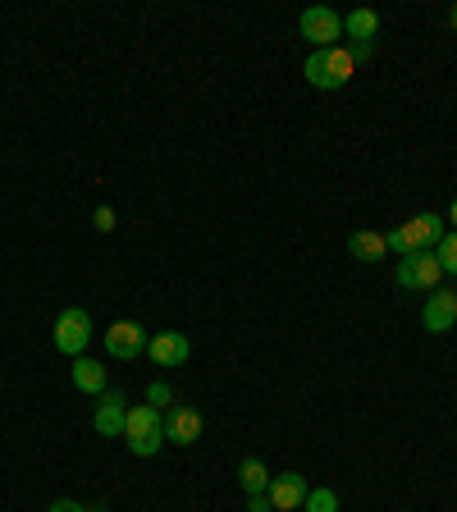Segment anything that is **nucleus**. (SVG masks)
I'll use <instances>...</instances> for the list:
<instances>
[{
	"instance_id": "nucleus-1",
	"label": "nucleus",
	"mask_w": 457,
	"mask_h": 512,
	"mask_svg": "<svg viewBox=\"0 0 457 512\" xmlns=\"http://www.w3.org/2000/svg\"><path fill=\"white\" fill-rule=\"evenodd\" d=\"M444 234H448L444 215L421 211V215H412V220H407L403 229H389V234H384V243H389V252L412 256V252H435L439 238H444Z\"/></svg>"
},
{
	"instance_id": "nucleus-2",
	"label": "nucleus",
	"mask_w": 457,
	"mask_h": 512,
	"mask_svg": "<svg viewBox=\"0 0 457 512\" xmlns=\"http://www.w3.org/2000/svg\"><path fill=\"white\" fill-rule=\"evenodd\" d=\"M124 439L133 458H156L160 444H165V416L151 403H133L124 416Z\"/></svg>"
},
{
	"instance_id": "nucleus-3",
	"label": "nucleus",
	"mask_w": 457,
	"mask_h": 512,
	"mask_svg": "<svg viewBox=\"0 0 457 512\" xmlns=\"http://www.w3.org/2000/svg\"><path fill=\"white\" fill-rule=\"evenodd\" d=\"M352 55L348 46H330V51H311L307 64H302V74H307L311 87H320V92H334V87H348L352 83Z\"/></svg>"
},
{
	"instance_id": "nucleus-4",
	"label": "nucleus",
	"mask_w": 457,
	"mask_h": 512,
	"mask_svg": "<svg viewBox=\"0 0 457 512\" xmlns=\"http://www.w3.org/2000/svg\"><path fill=\"white\" fill-rule=\"evenodd\" d=\"M394 279H398V288H407V293H435L444 270H439L435 252H412V256H398Z\"/></svg>"
},
{
	"instance_id": "nucleus-5",
	"label": "nucleus",
	"mask_w": 457,
	"mask_h": 512,
	"mask_svg": "<svg viewBox=\"0 0 457 512\" xmlns=\"http://www.w3.org/2000/svg\"><path fill=\"white\" fill-rule=\"evenodd\" d=\"M87 343H92V316L83 307L60 311V320H55V348L64 357H87Z\"/></svg>"
},
{
	"instance_id": "nucleus-6",
	"label": "nucleus",
	"mask_w": 457,
	"mask_h": 512,
	"mask_svg": "<svg viewBox=\"0 0 457 512\" xmlns=\"http://www.w3.org/2000/svg\"><path fill=\"white\" fill-rule=\"evenodd\" d=\"M298 32L316 46V51H330V46H339V37H343V19L334 10H325V5H311V10H302Z\"/></svg>"
},
{
	"instance_id": "nucleus-7",
	"label": "nucleus",
	"mask_w": 457,
	"mask_h": 512,
	"mask_svg": "<svg viewBox=\"0 0 457 512\" xmlns=\"http://www.w3.org/2000/svg\"><path fill=\"white\" fill-rule=\"evenodd\" d=\"M202 430H206L202 412H197V407H188V403H174L170 416H165V444L192 448L197 439H202Z\"/></svg>"
},
{
	"instance_id": "nucleus-8",
	"label": "nucleus",
	"mask_w": 457,
	"mask_h": 512,
	"mask_svg": "<svg viewBox=\"0 0 457 512\" xmlns=\"http://www.w3.org/2000/svg\"><path fill=\"white\" fill-rule=\"evenodd\" d=\"M106 352L119 357V362L138 357V352H147V330H142L138 320H115L106 330Z\"/></svg>"
},
{
	"instance_id": "nucleus-9",
	"label": "nucleus",
	"mask_w": 457,
	"mask_h": 512,
	"mask_svg": "<svg viewBox=\"0 0 457 512\" xmlns=\"http://www.w3.org/2000/svg\"><path fill=\"white\" fill-rule=\"evenodd\" d=\"M266 494L275 503V512H298L307 503V480H302V471H279V476H270Z\"/></svg>"
},
{
	"instance_id": "nucleus-10",
	"label": "nucleus",
	"mask_w": 457,
	"mask_h": 512,
	"mask_svg": "<svg viewBox=\"0 0 457 512\" xmlns=\"http://www.w3.org/2000/svg\"><path fill=\"white\" fill-rule=\"evenodd\" d=\"M124 416H128V398L115 394V389H106V394H101V403H96V412H92L96 435L119 439V435H124Z\"/></svg>"
},
{
	"instance_id": "nucleus-11",
	"label": "nucleus",
	"mask_w": 457,
	"mask_h": 512,
	"mask_svg": "<svg viewBox=\"0 0 457 512\" xmlns=\"http://www.w3.org/2000/svg\"><path fill=\"white\" fill-rule=\"evenodd\" d=\"M147 357L156 366H183L192 357V343L179 330H160L156 339H147Z\"/></svg>"
},
{
	"instance_id": "nucleus-12",
	"label": "nucleus",
	"mask_w": 457,
	"mask_h": 512,
	"mask_svg": "<svg viewBox=\"0 0 457 512\" xmlns=\"http://www.w3.org/2000/svg\"><path fill=\"white\" fill-rule=\"evenodd\" d=\"M421 325H426L430 334H448L457 325V293L448 288V293H430L426 307H421Z\"/></svg>"
},
{
	"instance_id": "nucleus-13",
	"label": "nucleus",
	"mask_w": 457,
	"mask_h": 512,
	"mask_svg": "<svg viewBox=\"0 0 457 512\" xmlns=\"http://www.w3.org/2000/svg\"><path fill=\"white\" fill-rule=\"evenodd\" d=\"M74 389L78 394H106V366L92 362V357H74Z\"/></svg>"
},
{
	"instance_id": "nucleus-14",
	"label": "nucleus",
	"mask_w": 457,
	"mask_h": 512,
	"mask_svg": "<svg viewBox=\"0 0 457 512\" xmlns=\"http://www.w3.org/2000/svg\"><path fill=\"white\" fill-rule=\"evenodd\" d=\"M343 37H352V42H375V37H380V14L352 10L348 19H343Z\"/></svg>"
},
{
	"instance_id": "nucleus-15",
	"label": "nucleus",
	"mask_w": 457,
	"mask_h": 512,
	"mask_svg": "<svg viewBox=\"0 0 457 512\" xmlns=\"http://www.w3.org/2000/svg\"><path fill=\"white\" fill-rule=\"evenodd\" d=\"M348 252L357 256V261H380V256L389 252V243H384V234H375V229H357V234L348 238Z\"/></svg>"
},
{
	"instance_id": "nucleus-16",
	"label": "nucleus",
	"mask_w": 457,
	"mask_h": 512,
	"mask_svg": "<svg viewBox=\"0 0 457 512\" xmlns=\"http://www.w3.org/2000/svg\"><path fill=\"white\" fill-rule=\"evenodd\" d=\"M238 485H243L247 494H266L270 490V471L261 458H243L238 462Z\"/></svg>"
},
{
	"instance_id": "nucleus-17",
	"label": "nucleus",
	"mask_w": 457,
	"mask_h": 512,
	"mask_svg": "<svg viewBox=\"0 0 457 512\" xmlns=\"http://www.w3.org/2000/svg\"><path fill=\"white\" fill-rule=\"evenodd\" d=\"M435 256H439V270H444V275H457V229H453V234L439 238Z\"/></svg>"
},
{
	"instance_id": "nucleus-18",
	"label": "nucleus",
	"mask_w": 457,
	"mask_h": 512,
	"mask_svg": "<svg viewBox=\"0 0 457 512\" xmlns=\"http://www.w3.org/2000/svg\"><path fill=\"white\" fill-rule=\"evenodd\" d=\"M307 512H339V494L334 490H307Z\"/></svg>"
},
{
	"instance_id": "nucleus-19",
	"label": "nucleus",
	"mask_w": 457,
	"mask_h": 512,
	"mask_svg": "<svg viewBox=\"0 0 457 512\" xmlns=\"http://www.w3.org/2000/svg\"><path fill=\"white\" fill-rule=\"evenodd\" d=\"M147 403L156 407V412H160V407H174V389L165 380H151L147 384Z\"/></svg>"
},
{
	"instance_id": "nucleus-20",
	"label": "nucleus",
	"mask_w": 457,
	"mask_h": 512,
	"mask_svg": "<svg viewBox=\"0 0 457 512\" xmlns=\"http://www.w3.org/2000/svg\"><path fill=\"white\" fill-rule=\"evenodd\" d=\"M92 224H96V229H101V234H110V229H115V211H110V206H96Z\"/></svg>"
},
{
	"instance_id": "nucleus-21",
	"label": "nucleus",
	"mask_w": 457,
	"mask_h": 512,
	"mask_svg": "<svg viewBox=\"0 0 457 512\" xmlns=\"http://www.w3.org/2000/svg\"><path fill=\"white\" fill-rule=\"evenodd\" d=\"M348 55H352V64L371 60V55H375V42H348Z\"/></svg>"
},
{
	"instance_id": "nucleus-22",
	"label": "nucleus",
	"mask_w": 457,
	"mask_h": 512,
	"mask_svg": "<svg viewBox=\"0 0 457 512\" xmlns=\"http://www.w3.org/2000/svg\"><path fill=\"white\" fill-rule=\"evenodd\" d=\"M247 512H275L270 494H247Z\"/></svg>"
},
{
	"instance_id": "nucleus-23",
	"label": "nucleus",
	"mask_w": 457,
	"mask_h": 512,
	"mask_svg": "<svg viewBox=\"0 0 457 512\" xmlns=\"http://www.w3.org/2000/svg\"><path fill=\"white\" fill-rule=\"evenodd\" d=\"M46 512H87V508H83V503H74V499H55Z\"/></svg>"
},
{
	"instance_id": "nucleus-24",
	"label": "nucleus",
	"mask_w": 457,
	"mask_h": 512,
	"mask_svg": "<svg viewBox=\"0 0 457 512\" xmlns=\"http://www.w3.org/2000/svg\"><path fill=\"white\" fill-rule=\"evenodd\" d=\"M448 28L457 32V5H453V10H448Z\"/></svg>"
},
{
	"instance_id": "nucleus-25",
	"label": "nucleus",
	"mask_w": 457,
	"mask_h": 512,
	"mask_svg": "<svg viewBox=\"0 0 457 512\" xmlns=\"http://www.w3.org/2000/svg\"><path fill=\"white\" fill-rule=\"evenodd\" d=\"M448 220H453V224H457V197H453V211H448Z\"/></svg>"
}]
</instances>
